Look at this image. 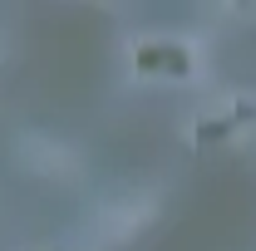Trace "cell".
<instances>
[{"label": "cell", "mask_w": 256, "mask_h": 251, "mask_svg": "<svg viewBox=\"0 0 256 251\" xmlns=\"http://www.w3.org/2000/svg\"><path fill=\"white\" fill-rule=\"evenodd\" d=\"M20 158H25V168L44 172V178H74V172H79V158L69 153L64 143H54V138H40V133L20 138Z\"/></svg>", "instance_id": "2"}, {"label": "cell", "mask_w": 256, "mask_h": 251, "mask_svg": "<svg viewBox=\"0 0 256 251\" xmlns=\"http://www.w3.org/2000/svg\"><path fill=\"white\" fill-rule=\"evenodd\" d=\"M148 217H153V197H148V192L124 197V202H108V207L98 212V236H104V242H128Z\"/></svg>", "instance_id": "1"}]
</instances>
